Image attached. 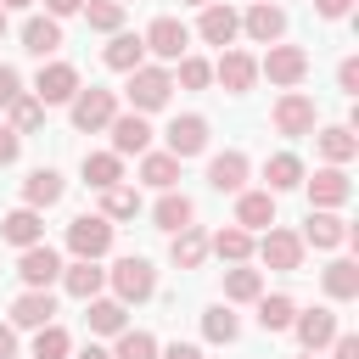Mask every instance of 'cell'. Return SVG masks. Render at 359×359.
I'll return each mask as SVG.
<instances>
[{"label": "cell", "mask_w": 359, "mask_h": 359, "mask_svg": "<svg viewBox=\"0 0 359 359\" xmlns=\"http://www.w3.org/2000/svg\"><path fill=\"white\" fill-rule=\"evenodd\" d=\"M236 224L252 236V230H269L275 224V196L269 191H241L236 196Z\"/></svg>", "instance_id": "22"}, {"label": "cell", "mask_w": 359, "mask_h": 359, "mask_svg": "<svg viewBox=\"0 0 359 359\" xmlns=\"http://www.w3.org/2000/svg\"><path fill=\"white\" fill-rule=\"evenodd\" d=\"M151 219H157V230H168V236H174V230H185V224L196 219V202H191L185 191H163V202L151 208Z\"/></svg>", "instance_id": "27"}, {"label": "cell", "mask_w": 359, "mask_h": 359, "mask_svg": "<svg viewBox=\"0 0 359 359\" xmlns=\"http://www.w3.org/2000/svg\"><path fill=\"white\" fill-rule=\"evenodd\" d=\"M107 280H112L118 303H146V297L157 292V269H151V258H140V252L118 258V264L107 269Z\"/></svg>", "instance_id": "1"}, {"label": "cell", "mask_w": 359, "mask_h": 359, "mask_svg": "<svg viewBox=\"0 0 359 359\" xmlns=\"http://www.w3.org/2000/svg\"><path fill=\"white\" fill-rule=\"evenodd\" d=\"M258 297H264V275L247 264H230L224 269V303H258Z\"/></svg>", "instance_id": "31"}, {"label": "cell", "mask_w": 359, "mask_h": 359, "mask_svg": "<svg viewBox=\"0 0 359 359\" xmlns=\"http://www.w3.org/2000/svg\"><path fill=\"white\" fill-rule=\"evenodd\" d=\"M168 95H174V73L168 67H135L129 73V107L140 118L157 112V107H168Z\"/></svg>", "instance_id": "2"}, {"label": "cell", "mask_w": 359, "mask_h": 359, "mask_svg": "<svg viewBox=\"0 0 359 359\" xmlns=\"http://www.w3.org/2000/svg\"><path fill=\"white\" fill-rule=\"evenodd\" d=\"M163 140H168V157H180V163H185V157H202V151H208V118L185 112V118H174V123H168V135H163Z\"/></svg>", "instance_id": "11"}, {"label": "cell", "mask_w": 359, "mask_h": 359, "mask_svg": "<svg viewBox=\"0 0 359 359\" xmlns=\"http://www.w3.org/2000/svg\"><path fill=\"white\" fill-rule=\"evenodd\" d=\"M196 34H202L208 45H219V50H224V45L241 34V17H236L230 6H219V0H213V6H202V22H196Z\"/></svg>", "instance_id": "19"}, {"label": "cell", "mask_w": 359, "mask_h": 359, "mask_svg": "<svg viewBox=\"0 0 359 359\" xmlns=\"http://www.w3.org/2000/svg\"><path fill=\"white\" fill-rule=\"evenodd\" d=\"M208 185L241 196V191H247V151H219V157L208 163Z\"/></svg>", "instance_id": "17"}, {"label": "cell", "mask_w": 359, "mask_h": 359, "mask_svg": "<svg viewBox=\"0 0 359 359\" xmlns=\"http://www.w3.org/2000/svg\"><path fill=\"white\" fill-rule=\"evenodd\" d=\"M140 213V191L135 185H107L101 191V219H135Z\"/></svg>", "instance_id": "38"}, {"label": "cell", "mask_w": 359, "mask_h": 359, "mask_svg": "<svg viewBox=\"0 0 359 359\" xmlns=\"http://www.w3.org/2000/svg\"><path fill=\"white\" fill-rule=\"evenodd\" d=\"M157 359H202V348H196V342H168Z\"/></svg>", "instance_id": "49"}, {"label": "cell", "mask_w": 359, "mask_h": 359, "mask_svg": "<svg viewBox=\"0 0 359 359\" xmlns=\"http://www.w3.org/2000/svg\"><path fill=\"white\" fill-rule=\"evenodd\" d=\"M140 180L157 185V191H174V180H180V157H168V151H146V157H140Z\"/></svg>", "instance_id": "34"}, {"label": "cell", "mask_w": 359, "mask_h": 359, "mask_svg": "<svg viewBox=\"0 0 359 359\" xmlns=\"http://www.w3.org/2000/svg\"><path fill=\"white\" fill-rule=\"evenodd\" d=\"M292 331H297L303 353H320V348H331V342H337V314H331V309H309V314H297V320H292Z\"/></svg>", "instance_id": "14"}, {"label": "cell", "mask_w": 359, "mask_h": 359, "mask_svg": "<svg viewBox=\"0 0 359 359\" xmlns=\"http://www.w3.org/2000/svg\"><path fill=\"white\" fill-rule=\"evenodd\" d=\"M252 6H269V0H252Z\"/></svg>", "instance_id": "58"}, {"label": "cell", "mask_w": 359, "mask_h": 359, "mask_svg": "<svg viewBox=\"0 0 359 359\" xmlns=\"http://www.w3.org/2000/svg\"><path fill=\"white\" fill-rule=\"evenodd\" d=\"M67 107H73V129H79V135H95V129H107V123L118 118V95H112V90H101V84L79 90Z\"/></svg>", "instance_id": "3"}, {"label": "cell", "mask_w": 359, "mask_h": 359, "mask_svg": "<svg viewBox=\"0 0 359 359\" xmlns=\"http://www.w3.org/2000/svg\"><path fill=\"white\" fill-rule=\"evenodd\" d=\"M22 6H34V0H0V11H22Z\"/></svg>", "instance_id": "54"}, {"label": "cell", "mask_w": 359, "mask_h": 359, "mask_svg": "<svg viewBox=\"0 0 359 359\" xmlns=\"http://www.w3.org/2000/svg\"><path fill=\"white\" fill-rule=\"evenodd\" d=\"M292 320H297V303H292L286 292L258 297V325H264V331H292Z\"/></svg>", "instance_id": "36"}, {"label": "cell", "mask_w": 359, "mask_h": 359, "mask_svg": "<svg viewBox=\"0 0 359 359\" xmlns=\"http://www.w3.org/2000/svg\"><path fill=\"white\" fill-rule=\"evenodd\" d=\"M62 191H67V180L56 174V168H34L28 180H22V208H50V202H62Z\"/></svg>", "instance_id": "21"}, {"label": "cell", "mask_w": 359, "mask_h": 359, "mask_svg": "<svg viewBox=\"0 0 359 359\" xmlns=\"http://www.w3.org/2000/svg\"><path fill=\"white\" fill-rule=\"evenodd\" d=\"M90 331H101V337H118V331H129L123 325V303L118 297H90Z\"/></svg>", "instance_id": "37"}, {"label": "cell", "mask_w": 359, "mask_h": 359, "mask_svg": "<svg viewBox=\"0 0 359 359\" xmlns=\"http://www.w3.org/2000/svg\"><path fill=\"white\" fill-rule=\"evenodd\" d=\"M320 280H325V297H337V303L359 297V264H353V258H331Z\"/></svg>", "instance_id": "30"}, {"label": "cell", "mask_w": 359, "mask_h": 359, "mask_svg": "<svg viewBox=\"0 0 359 359\" xmlns=\"http://www.w3.org/2000/svg\"><path fill=\"white\" fill-rule=\"evenodd\" d=\"M0 359H17V331L0 325Z\"/></svg>", "instance_id": "52"}, {"label": "cell", "mask_w": 359, "mask_h": 359, "mask_svg": "<svg viewBox=\"0 0 359 359\" xmlns=\"http://www.w3.org/2000/svg\"><path fill=\"white\" fill-rule=\"evenodd\" d=\"M84 11V0H45V17H73Z\"/></svg>", "instance_id": "50"}, {"label": "cell", "mask_w": 359, "mask_h": 359, "mask_svg": "<svg viewBox=\"0 0 359 359\" xmlns=\"http://www.w3.org/2000/svg\"><path fill=\"white\" fill-rule=\"evenodd\" d=\"M0 236H6L11 247H34V241L45 236V219H39L34 208H11V213L0 219Z\"/></svg>", "instance_id": "28"}, {"label": "cell", "mask_w": 359, "mask_h": 359, "mask_svg": "<svg viewBox=\"0 0 359 359\" xmlns=\"http://www.w3.org/2000/svg\"><path fill=\"white\" fill-rule=\"evenodd\" d=\"M22 50L39 56V62L56 56V50H62V22H56V17H28V22H22Z\"/></svg>", "instance_id": "20"}, {"label": "cell", "mask_w": 359, "mask_h": 359, "mask_svg": "<svg viewBox=\"0 0 359 359\" xmlns=\"http://www.w3.org/2000/svg\"><path fill=\"white\" fill-rule=\"evenodd\" d=\"M107 129H112V157H146V146H151V123H146L140 112H118Z\"/></svg>", "instance_id": "10"}, {"label": "cell", "mask_w": 359, "mask_h": 359, "mask_svg": "<svg viewBox=\"0 0 359 359\" xmlns=\"http://www.w3.org/2000/svg\"><path fill=\"white\" fill-rule=\"evenodd\" d=\"M258 73H269V84L292 90V84H303V73H309V50H303V45H269V56L258 62Z\"/></svg>", "instance_id": "5"}, {"label": "cell", "mask_w": 359, "mask_h": 359, "mask_svg": "<svg viewBox=\"0 0 359 359\" xmlns=\"http://www.w3.org/2000/svg\"><path fill=\"white\" fill-rule=\"evenodd\" d=\"M269 269H280V275H292V269H303V241H297V230H280V224H269V236L252 247Z\"/></svg>", "instance_id": "7"}, {"label": "cell", "mask_w": 359, "mask_h": 359, "mask_svg": "<svg viewBox=\"0 0 359 359\" xmlns=\"http://www.w3.org/2000/svg\"><path fill=\"white\" fill-rule=\"evenodd\" d=\"M202 337H208V342H236V337H241V320L230 314V303H213V309L202 314Z\"/></svg>", "instance_id": "39"}, {"label": "cell", "mask_w": 359, "mask_h": 359, "mask_svg": "<svg viewBox=\"0 0 359 359\" xmlns=\"http://www.w3.org/2000/svg\"><path fill=\"white\" fill-rule=\"evenodd\" d=\"M314 146H320V157H325L331 168H342V163L359 151V140H353V129H348V123H331V129H320V135H314Z\"/></svg>", "instance_id": "29"}, {"label": "cell", "mask_w": 359, "mask_h": 359, "mask_svg": "<svg viewBox=\"0 0 359 359\" xmlns=\"http://www.w3.org/2000/svg\"><path fill=\"white\" fill-rule=\"evenodd\" d=\"M180 6H213V0H180Z\"/></svg>", "instance_id": "55"}, {"label": "cell", "mask_w": 359, "mask_h": 359, "mask_svg": "<svg viewBox=\"0 0 359 359\" xmlns=\"http://www.w3.org/2000/svg\"><path fill=\"white\" fill-rule=\"evenodd\" d=\"M168 258H174V269H202V258H208V230H196V224L174 230Z\"/></svg>", "instance_id": "26"}, {"label": "cell", "mask_w": 359, "mask_h": 359, "mask_svg": "<svg viewBox=\"0 0 359 359\" xmlns=\"http://www.w3.org/2000/svg\"><path fill=\"white\" fill-rule=\"evenodd\" d=\"M140 39H146V50H151V56L180 62V56H185V45H191V28H185L180 17H157V22H151Z\"/></svg>", "instance_id": "9"}, {"label": "cell", "mask_w": 359, "mask_h": 359, "mask_svg": "<svg viewBox=\"0 0 359 359\" xmlns=\"http://www.w3.org/2000/svg\"><path fill=\"white\" fill-rule=\"evenodd\" d=\"M17 275L28 280V292H45L50 280H62V258H56V247H45V241L22 247V258H17Z\"/></svg>", "instance_id": "8"}, {"label": "cell", "mask_w": 359, "mask_h": 359, "mask_svg": "<svg viewBox=\"0 0 359 359\" xmlns=\"http://www.w3.org/2000/svg\"><path fill=\"white\" fill-rule=\"evenodd\" d=\"M0 34H6V11H0Z\"/></svg>", "instance_id": "57"}, {"label": "cell", "mask_w": 359, "mask_h": 359, "mask_svg": "<svg viewBox=\"0 0 359 359\" xmlns=\"http://www.w3.org/2000/svg\"><path fill=\"white\" fill-rule=\"evenodd\" d=\"M112 359H157V337L151 331H118Z\"/></svg>", "instance_id": "43"}, {"label": "cell", "mask_w": 359, "mask_h": 359, "mask_svg": "<svg viewBox=\"0 0 359 359\" xmlns=\"http://www.w3.org/2000/svg\"><path fill=\"white\" fill-rule=\"evenodd\" d=\"M331 353H337V359H359V337H348V331H337V342H331Z\"/></svg>", "instance_id": "48"}, {"label": "cell", "mask_w": 359, "mask_h": 359, "mask_svg": "<svg viewBox=\"0 0 359 359\" xmlns=\"http://www.w3.org/2000/svg\"><path fill=\"white\" fill-rule=\"evenodd\" d=\"M84 22L101 28V34H118L123 28V0H84Z\"/></svg>", "instance_id": "40"}, {"label": "cell", "mask_w": 359, "mask_h": 359, "mask_svg": "<svg viewBox=\"0 0 359 359\" xmlns=\"http://www.w3.org/2000/svg\"><path fill=\"white\" fill-rule=\"evenodd\" d=\"M337 84H342V95H359V62H353V56L337 67Z\"/></svg>", "instance_id": "47"}, {"label": "cell", "mask_w": 359, "mask_h": 359, "mask_svg": "<svg viewBox=\"0 0 359 359\" xmlns=\"http://www.w3.org/2000/svg\"><path fill=\"white\" fill-rule=\"evenodd\" d=\"M241 28H247V39L252 45H280V34H286V11L269 0V6H252L247 17H241Z\"/></svg>", "instance_id": "16"}, {"label": "cell", "mask_w": 359, "mask_h": 359, "mask_svg": "<svg viewBox=\"0 0 359 359\" xmlns=\"http://www.w3.org/2000/svg\"><path fill=\"white\" fill-rule=\"evenodd\" d=\"M208 252H219L224 264H247V258H252V236H247L241 224H224L219 236H208Z\"/></svg>", "instance_id": "32"}, {"label": "cell", "mask_w": 359, "mask_h": 359, "mask_svg": "<svg viewBox=\"0 0 359 359\" xmlns=\"http://www.w3.org/2000/svg\"><path fill=\"white\" fill-rule=\"evenodd\" d=\"M56 320V297L50 292H22L17 303H11V331L22 325V331H39V325H50Z\"/></svg>", "instance_id": "18"}, {"label": "cell", "mask_w": 359, "mask_h": 359, "mask_svg": "<svg viewBox=\"0 0 359 359\" xmlns=\"http://www.w3.org/2000/svg\"><path fill=\"white\" fill-rule=\"evenodd\" d=\"M67 247H73V258H101V252H112V219H101V213H79L73 224H67Z\"/></svg>", "instance_id": "4"}, {"label": "cell", "mask_w": 359, "mask_h": 359, "mask_svg": "<svg viewBox=\"0 0 359 359\" xmlns=\"http://www.w3.org/2000/svg\"><path fill=\"white\" fill-rule=\"evenodd\" d=\"M303 185H309V208H325V213H331V208H342V202L353 196V180H348L342 168H320V174H314V180H303Z\"/></svg>", "instance_id": "13"}, {"label": "cell", "mask_w": 359, "mask_h": 359, "mask_svg": "<svg viewBox=\"0 0 359 359\" xmlns=\"http://www.w3.org/2000/svg\"><path fill=\"white\" fill-rule=\"evenodd\" d=\"M17 151H22V135H17L11 123H0V168H11V163H17Z\"/></svg>", "instance_id": "46"}, {"label": "cell", "mask_w": 359, "mask_h": 359, "mask_svg": "<svg viewBox=\"0 0 359 359\" xmlns=\"http://www.w3.org/2000/svg\"><path fill=\"white\" fill-rule=\"evenodd\" d=\"M84 84H79V67H67V62H50V67H39V79H34V101L39 107H62V101H73Z\"/></svg>", "instance_id": "6"}, {"label": "cell", "mask_w": 359, "mask_h": 359, "mask_svg": "<svg viewBox=\"0 0 359 359\" xmlns=\"http://www.w3.org/2000/svg\"><path fill=\"white\" fill-rule=\"evenodd\" d=\"M62 286L73 292V297H101V286H107V269L101 264H90V258H73V264H62Z\"/></svg>", "instance_id": "23"}, {"label": "cell", "mask_w": 359, "mask_h": 359, "mask_svg": "<svg viewBox=\"0 0 359 359\" xmlns=\"http://www.w3.org/2000/svg\"><path fill=\"white\" fill-rule=\"evenodd\" d=\"M264 180H269V196H275V191H292V185H303V163H297L292 151H275V157L264 163Z\"/></svg>", "instance_id": "35"}, {"label": "cell", "mask_w": 359, "mask_h": 359, "mask_svg": "<svg viewBox=\"0 0 359 359\" xmlns=\"http://www.w3.org/2000/svg\"><path fill=\"white\" fill-rule=\"evenodd\" d=\"M101 56H107V67H112V73H135V67H146V39L118 28V34H112V45H107Z\"/></svg>", "instance_id": "24"}, {"label": "cell", "mask_w": 359, "mask_h": 359, "mask_svg": "<svg viewBox=\"0 0 359 359\" xmlns=\"http://www.w3.org/2000/svg\"><path fill=\"white\" fill-rule=\"evenodd\" d=\"M348 6H353V0H314V11H320V17H331V22H337V17H348Z\"/></svg>", "instance_id": "51"}, {"label": "cell", "mask_w": 359, "mask_h": 359, "mask_svg": "<svg viewBox=\"0 0 359 359\" xmlns=\"http://www.w3.org/2000/svg\"><path fill=\"white\" fill-rule=\"evenodd\" d=\"M67 348H73V342H67V331H62L56 320L34 331V359H67Z\"/></svg>", "instance_id": "42"}, {"label": "cell", "mask_w": 359, "mask_h": 359, "mask_svg": "<svg viewBox=\"0 0 359 359\" xmlns=\"http://www.w3.org/2000/svg\"><path fill=\"white\" fill-rule=\"evenodd\" d=\"M213 79H219L230 95H247V90H252V79H258V62H252L247 50H224V56L213 62Z\"/></svg>", "instance_id": "15"}, {"label": "cell", "mask_w": 359, "mask_h": 359, "mask_svg": "<svg viewBox=\"0 0 359 359\" xmlns=\"http://www.w3.org/2000/svg\"><path fill=\"white\" fill-rule=\"evenodd\" d=\"M297 359H320V353H297Z\"/></svg>", "instance_id": "56"}, {"label": "cell", "mask_w": 359, "mask_h": 359, "mask_svg": "<svg viewBox=\"0 0 359 359\" xmlns=\"http://www.w3.org/2000/svg\"><path fill=\"white\" fill-rule=\"evenodd\" d=\"M17 95H22V73H17V67H6V62H0V107H11V101H17Z\"/></svg>", "instance_id": "45"}, {"label": "cell", "mask_w": 359, "mask_h": 359, "mask_svg": "<svg viewBox=\"0 0 359 359\" xmlns=\"http://www.w3.org/2000/svg\"><path fill=\"white\" fill-rule=\"evenodd\" d=\"M353 230L337 219V213H325V208H309V224H303V236L297 241H314V247H342Z\"/></svg>", "instance_id": "25"}, {"label": "cell", "mask_w": 359, "mask_h": 359, "mask_svg": "<svg viewBox=\"0 0 359 359\" xmlns=\"http://www.w3.org/2000/svg\"><path fill=\"white\" fill-rule=\"evenodd\" d=\"M275 129L280 135H314V101L303 90H286L275 101Z\"/></svg>", "instance_id": "12"}, {"label": "cell", "mask_w": 359, "mask_h": 359, "mask_svg": "<svg viewBox=\"0 0 359 359\" xmlns=\"http://www.w3.org/2000/svg\"><path fill=\"white\" fill-rule=\"evenodd\" d=\"M79 359H112V353H107V348H95V342H90V348H84V353H79Z\"/></svg>", "instance_id": "53"}, {"label": "cell", "mask_w": 359, "mask_h": 359, "mask_svg": "<svg viewBox=\"0 0 359 359\" xmlns=\"http://www.w3.org/2000/svg\"><path fill=\"white\" fill-rule=\"evenodd\" d=\"M6 112H11V129H17V135H34V129L45 123V107H39V101H34L28 90H22V95H17V101H11Z\"/></svg>", "instance_id": "41"}, {"label": "cell", "mask_w": 359, "mask_h": 359, "mask_svg": "<svg viewBox=\"0 0 359 359\" xmlns=\"http://www.w3.org/2000/svg\"><path fill=\"white\" fill-rule=\"evenodd\" d=\"M180 84H185V90H208V84H213V62H202V56H180Z\"/></svg>", "instance_id": "44"}, {"label": "cell", "mask_w": 359, "mask_h": 359, "mask_svg": "<svg viewBox=\"0 0 359 359\" xmlns=\"http://www.w3.org/2000/svg\"><path fill=\"white\" fill-rule=\"evenodd\" d=\"M84 180H90L95 191L123 185V157H112V151H84Z\"/></svg>", "instance_id": "33"}]
</instances>
